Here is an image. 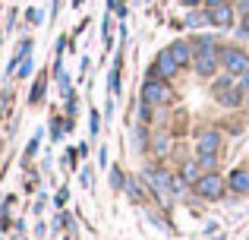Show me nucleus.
Returning <instances> with one entry per match:
<instances>
[{
	"instance_id": "nucleus-18",
	"label": "nucleus",
	"mask_w": 249,
	"mask_h": 240,
	"mask_svg": "<svg viewBox=\"0 0 249 240\" xmlns=\"http://www.w3.org/2000/svg\"><path fill=\"white\" fill-rule=\"evenodd\" d=\"M196 158H199V165L205 167V171H214V167H218V152H196Z\"/></svg>"
},
{
	"instance_id": "nucleus-32",
	"label": "nucleus",
	"mask_w": 249,
	"mask_h": 240,
	"mask_svg": "<svg viewBox=\"0 0 249 240\" xmlns=\"http://www.w3.org/2000/svg\"><path fill=\"white\" fill-rule=\"evenodd\" d=\"M104 117H114V98H107V105H104Z\"/></svg>"
},
{
	"instance_id": "nucleus-21",
	"label": "nucleus",
	"mask_w": 249,
	"mask_h": 240,
	"mask_svg": "<svg viewBox=\"0 0 249 240\" xmlns=\"http://www.w3.org/2000/svg\"><path fill=\"white\" fill-rule=\"evenodd\" d=\"M233 35H237V38H249V13L240 16V25H233Z\"/></svg>"
},
{
	"instance_id": "nucleus-39",
	"label": "nucleus",
	"mask_w": 249,
	"mask_h": 240,
	"mask_svg": "<svg viewBox=\"0 0 249 240\" xmlns=\"http://www.w3.org/2000/svg\"><path fill=\"white\" fill-rule=\"evenodd\" d=\"M246 108H249V89H246Z\"/></svg>"
},
{
	"instance_id": "nucleus-4",
	"label": "nucleus",
	"mask_w": 249,
	"mask_h": 240,
	"mask_svg": "<svg viewBox=\"0 0 249 240\" xmlns=\"http://www.w3.org/2000/svg\"><path fill=\"white\" fill-rule=\"evenodd\" d=\"M237 19H240V13H237V6H233V0H231V3H221V6H212V10H208V25H212V29L233 32Z\"/></svg>"
},
{
	"instance_id": "nucleus-34",
	"label": "nucleus",
	"mask_w": 249,
	"mask_h": 240,
	"mask_svg": "<svg viewBox=\"0 0 249 240\" xmlns=\"http://www.w3.org/2000/svg\"><path fill=\"white\" fill-rule=\"evenodd\" d=\"M221 3H231V0H205V10H212V6H221Z\"/></svg>"
},
{
	"instance_id": "nucleus-24",
	"label": "nucleus",
	"mask_w": 249,
	"mask_h": 240,
	"mask_svg": "<svg viewBox=\"0 0 249 240\" xmlns=\"http://www.w3.org/2000/svg\"><path fill=\"white\" fill-rule=\"evenodd\" d=\"M186 180L183 177H174V184H170V196H183V193H186Z\"/></svg>"
},
{
	"instance_id": "nucleus-9",
	"label": "nucleus",
	"mask_w": 249,
	"mask_h": 240,
	"mask_svg": "<svg viewBox=\"0 0 249 240\" xmlns=\"http://www.w3.org/2000/svg\"><path fill=\"white\" fill-rule=\"evenodd\" d=\"M189 44H193V54H202V51H218L221 38L214 32H193L189 35Z\"/></svg>"
},
{
	"instance_id": "nucleus-6",
	"label": "nucleus",
	"mask_w": 249,
	"mask_h": 240,
	"mask_svg": "<svg viewBox=\"0 0 249 240\" xmlns=\"http://www.w3.org/2000/svg\"><path fill=\"white\" fill-rule=\"evenodd\" d=\"M193 73L199 79H208L212 82L214 76L221 73V60H218V51H202V54L193 57Z\"/></svg>"
},
{
	"instance_id": "nucleus-19",
	"label": "nucleus",
	"mask_w": 249,
	"mask_h": 240,
	"mask_svg": "<svg viewBox=\"0 0 249 240\" xmlns=\"http://www.w3.org/2000/svg\"><path fill=\"white\" fill-rule=\"evenodd\" d=\"M152 117H155V105L139 98V123H152Z\"/></svg>"
},
{
	"instance_id": "nucleus-33",
	"label": "nucleus",
	"mask_w": 249,
	"mask_h": 240,
	"mask_svg": "<svg viewBox=\"0 0 249 240\" xmlns=\"http://www.w3.org/2000/svg\"><path fill=\"white\" fill-rule=\"evenodd\" d=\"M67 196H70V193H67V186H63V190L54 196V203H57V205H63V203H67Z\"/></svg>"
},
{
	"instance_id": "nucleus-22",
	"label": "nucleus",
	"mask_w": 249,
	"mask_h": 240,
	"mask_svg": "<svg viewBox=\"0 0 249 240\" xmlns=\"http://www.w3.org/2000/svg\"><path fill=\"white\" fill-rule=\"evenodd\" d=\"M89 129H91V136H98V129H101V111H89Z\"/></svg>"
},
{
	"instance_id": "nucleus-7",
	"label": "nucleus",
	"mask_w": 249,
	"mask_h": 240,
	"mask_svg": "<svg viewBox=\"0 0 249 240\" xmlns=\"http://www.w3.org/2000/svg\"><path fill=\"white\" fill-rule=\"evenodd\" d=\"M214 101H218L221 108H231V111H240V108L246 105V89L240 86H227V89H221V92H214Z\"/></svg>"
},
{
	"instance_id": "nucleus-38",
	"label": "nucleus",
	"mask_w": 249,
	"mask_h": 240,
	"mask_svg": "<svg viewBox=\"0 0 249 240\" xmlns=\"http://www.w3.org/2000/svg\"><path fill=\"white\" fill-rule=\"evenodd\" d=\"M70 3H73V6H82V3H85V0H70Z\"/></svg>"
},
{
	"instance_id": "nucleus-2",
	"label": "nucleus",
	"mask_w": 249,
	"mask_h": 240,
	"mask_svg": "<svg viewBox=\"0 0 249 240\" xmlns=\"http://www.w3.org/2000/svg\"><path fill=\"white\" fill-rule=\"evenodd\" d=\"M196 196L205 199V203H218V199H224V190H227V180L221 177L218 171H205L199 180L193 184Z\"/></svg>"
},
{
	"instance_id": "nucleus-35",
	"label": "nucleus",
	"mask_w": 249,
	"mask_h": 240,
	"mask_svg": "<svg viewBox=\"0 0 249 240\" xmlns=\"http://www.w3.org/2000/svg\"><path fill=\"white\" fill-rule=\"evenodd\" d=\"M16 13H19V10H10V16H6V25H10V29L16 25Z\"/></svg>"
},
{
	"instance_id": "nucleus-20",
	"label": "nucleus",
	"mask_w": 249,
	"mask_h": 240,
	"mask_svg": "<svg viewBox=\"0 0 249 240\" xmlns=\"http://www.w3.org/2000/svg\"><path fill=\"white\" fill-rule=\"evenodd\" d=\"M32 63H35V60H32V54H25L22 60H19V70H16V76H19V79H25V76L32 73Z\"/></svg>"
},
{
	"instance_id": "nucleus-23",
	"label": "nucleus",
	"mask_w": 249,
	"mask_h": 240,
	"mask_svg": "<svg viewBox=\"0 0 249 240\" xmlns=\"http://www.w3.org/2000/svg\"><path fill=\"white\" fill-rule=\"evenodd\" d=\"M114 16L120 19V22H126V16H129V6H126V0H117V3H114Z\"/></svg>"
},
{
	"instance_id": "nucleus-36",
	"label": "nucleus",
	"mask_w": 249,
	"mask_h": 240,
	"mask_svg": "<svg viewBox=\"0 0 249 240\" xmlns=\"http://www.w3.org/2000/svg\"><path fill=\"white\" fill-rule=\"evenodd\" d=\"M82 186H91V171H82Z\"/></svg>"
},
{
	"instance_id": "nucleus-27",
	"label": "nucleus",
	"mask_w": 249,
	"mask_h": 240,
	"mask_svg": "<svg viewBox=\"0 0 249 240\" xmlns=\"http://www.w3.org/2000/svg\"><path fill=\"white\" fill-rule=\"evenodd\" d=\"M25 19H29L32 25H41L44 16H41V10H38V6H29V10H25Z\"/></svg>"
},
{
	"instance_id": "nucleus-10",
	"label": "nucleus",
	"mask_w": 249,
	"mask_h": 240,
	"mask_svg": "<svg viewBox=\"0 0 249 240\" xmlns=\"http://www.w3.org/2000/svg\"><path fill=\"white\" fill-rule=\"evenodd\" d=\"M221 146H224L221 129H202L196 139V152H221Z\"/></svg>"
},
{
	"instance_id": "nucleus-14",
	"label": "nucleus",
	"mask_w": 249,
	"mask_h": 240,
	"mask_svg": "<svg viewBox=\"0 0 249 240\" xmlns=\"http://www.w3.org/2000/svg\"><path fill=\"white\" fill-rule=\"evenodd\" d=\"M123 190L129 193V199H133V203H142V199H145V180L142 177H126V184H123Z\"/></svg>"
},
{
	"instance_id": "nucleus-40",
	"label": "nucleus",
	"mask_w": 249,
	"mask_h": 240,
	"mask_svg": "<svg viewBox=\"0 0 249 240\" xmlns=\"http://www.w3.org/2000/svg\"><path fill=\"white\" fill-rule=\"evenodd\" d=\"M139 3H152V0H139Z\"/></svg>"
},
{
	"instance_id": "nucleus-28",
	"label": "nucleus",
	"mask_w": 249,
	"mask_h": 240,
	"mask_svg": "<svg viewBox=\"0 0 249 240\" xmlns=\"http://www.w3.org/2000/svg\"><path fill=\"white\" fill-rule=\"evenodd\" d=\"M167 148H170V136H158V139H155V152H158V155H164Z\"/></svg>"
},
{
	"instance_id": "nucleus-25",
	"label": "nucleus",
	"mask_w": 249,
	"mask_h": 240,
	"mask_svg": "<svg viewBox=\"0 0 249 240\" xmlns=\"http://www.w3.org/2000/svg\"><path fill=\"white\" fill-rule=\"evenodd\" d=\"M101 35H104V48H110L114 44V38H110V16L101 19Z\"/></svg>"
},
{
	"instance_id": "nucleus-16",
	"label": "nucleus",
	"mask_w": 249,
	"mask_h": 240,
	"mask_svg": "<svg viewBox=\"0 0 249 240\" xmlns=\"http://www.w3.org/2000/svg\"><path fill=\"white\" fill-rule=\"evenodd\" d=\"M67 133V123L60 120V114H51V142H60Z\"/></svg>"
},
{
	"instance_id": "nucleus-3",
	"label": "nucleus",
	"mask_w": 249,
	"mask_h": 240,
	"mask_svg": "<svg viewBox=\"0 0 249 240\" xmlns=\"http://www.w3.org/2000/svg\"><path fill=\"white\" fill-rule=\"evenodd\" d=\"M142 101H148V105H174V89L167 86V79H158V76H145V82H142V92H139Z\"/></svg>"
},
{
	"instance_id": "nucleus-13",
	"label": "nucleus",
	"mask_w": 249,
	"mask_h": 240,
	"mask_svg": "<svg viewBox=\"0 0 249 240\" xmlns=\"http://www.w3.org/2000/svg\"><path fill=\"white\" fill-rule=\"evenodd\" d=\"M183 25L186 29H193V32H202L208 25V10L205 6H199V10H189L186 16H183Z\"/></svg>"
},
{
	"instance_id": "nucleus-1",
	"label": "nucleus",
	"mask_w": 249,
	"mask_h": 240,
	"mask_svg": "<svg viewBox=\"0 0 249 240\" xmlns=\"http://www.w3.org/2000/svg\"><path fill=\"white\" fill-rule=\"evenodd\" d=\"M218 60H221V70L231 76H243L249 70V51H243L240 44H221L218 48Z\"/></svg>"
},
{
	"instance_id": "nucleus-5",
	"label": "nucleus",
	"mask_w": 249,
	"mask_h": 240,
	"mask_svg": "<svg viewBox=\"0 0 249 240\" xmlns=\"http://www.w3.org/2000/svg\"><path fill=\"white\" fill-rule=\"evenodd\" d=\"M180 73V63L174 60V54H170L167 48H161L158 54H155V60H152V67H148V73L145 76H158V79H174V76Z\"/></svg>"
},
{
	"instance_id": "nucleus-17",
	"label": "nucleus",
	"mask_w": 249,
	"mask_h": 240,
	"mask_svg": "<svg viewBox=\"0 0 249 240\" xmlns=\"http://www.w3.org/2000/svg\"><path fill=\"white\" fill-rule=\"evenodd\" d=\"M107 180H110V186H114V190H123V184H126V174H123V167H120V165H110Z\"/></svg>"
},
{
	"instance_id": "nucleus-29",
	"label": "nucleus",
	"mask_w": 249,
	"mask_h": 240,
	"mask_svg": "<svg viewBox=\"0 0 249 240\" xmlns=\"http://www.w3.org/2000/svg\"><path fill=\"white\" fill-rule=\"evenodd\" d=\"M98 167H110V165H107V146L98 148Z\"/></svg>"
},
{
	"instance_id": "nucleus-12",
	"label": "nucleus",
	"mask_w": 249,
	"mask_h": 240,
	"mask_svg": "<svg viewBox=\"0 0 249 240\" xmlns=\"http://www.w3.org/2000/svg\"><path fill=\"white\" fill-rule=\"evenodd\" d=\"M202 174H205V167H202V165H199V158H186V161H183V165H180V177H183V180H186V184H189V186H193V184H196V180H199V177H202Z\"/></svg>"
},
{
	"instance_id": "nucleus-11",
	"label": "nucleus",
	"mask_w": 249,
	"mask_h": 240,
	"mask_svg": "<svg viewBox=\"0 0 249 240\" xmlns=\"http://www.w3.org/2000/svg\"><path fill=\"white\" fill-rule=\"evenodd\" d=\"M227 190H233L237 196H249V167H233L227 174Z\"/></svg>"
},
{
	"instance_id": "nucleus-15",
	"label": "nucleus",
	"mask_w": 249,
	"mask_h": 240,
	"mask_svg": "<svg viewBox=\"0 0 249 240\" xmlns=\"http://www.w3.org/2000/svg\"><path fill=\"white\" fill-rule=\"evenodd\" d=\"M44 89H48V73H41V76H38L35 89H32V95H29V105H41V98H44Z\"/></svg>"
},
{
	"instance_id": "nucleus-30",
	"label": "nucleus",
	"mask_w": 249,
	"mask_h": 240,
	"mask_svg": "<svg viewBox=\"0 0 249 240\" xmlns=\"http://www.w3.org/2000/svg\"><path fill=\"white\" fill-rule=\"evenodd\" d=\"M233 6H237L240 16H246V13H249V0H233Z\"/></svg>"
},
{
	"instance_id": "nucleus-31",
	"label": "nucleus",
	"mask_w": 249,
	"mask_h": 240,
	"mask_svg": "<svg viewBox=\"0 0 249 240\" xmlns=\"http://www.w3.org/2000/svg\"><path fill=\"white\" fill-rule=\"evenodd\" d=\"M60 6H63V0H54V3H51V22L57 19V13H60Z\"/></svg>"
},
{
	"instance_id": "nucleus-26",
	"label": "nucleus",
	"mask_w": 249,
	"mask_h": 240,
	"mask_svg": "<svg viewBox=\"0 0 249 240\" xmlns=\"http://www.w3.org/2000/svg\"><path fill=\"white\" fill-rule=\"evenodd\" d=\"M41 136H44V133H41V129H38V133H35V136H32V142H29V148H25V158H32V155H35V152H38V146H41Z\"/></svg>"
},
{
	"instance_id": "nucleus-8",
	"label": "nucleus",
	"mask_w": 249,
	"mask_h": 240,
	"mask_svg": "<svg viewBox=\"0 0 249 240\" xmlns=\"http://www.w3.org/2000/svg\"><path fill=\"white\" fill-rule=\"evenodd\" d=\"M167 51L174 54V60L180 63V70L183 67H193V44H189V38H174V41L167 44Z\"/></svg>"
},
{
	"instance_id": "nucleus-37",
	"label": "nucleus",
	"mask_w": 249,
	"mask_h": 240,
	"mask_svg": "<svg viewBox=\"0 0 249 240\" xmlns=\"http://www.w3.org/2000/svg\"><path fill=\"white\" fill-rule=\"evenodd\" d=\"M240 86H243V89H249V70H246L243 76H240Z\"/></svg>"
}]
</instances>
